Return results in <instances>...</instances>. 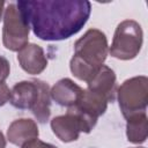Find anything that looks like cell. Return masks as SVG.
<instances>
[{
	"instance_id": "obj_6",
	"label": "cell",
	"mask_w": 148,
	"mask_h": 148,
	"mask_svg": "<svg viewBox=\"0 0 148 148\" xmlns=\"http://www.w3.org/2000/svg\"><path fill=\"white\" fill-rule=\"evenodd\" d=\"M96 126L91 120L77 111L74 106L68 108L66 114L57 116L51 120V130L62 142H73L79 139L81 132L90 133Z\"/></svg>"
},
{
	"instance_id": "obj_12",
	"label": "cell",
	"mask_w": 148,
	"mask_h": 148,
	"mask_svg": "<svg viewBox=\"0 0 148 148\" xmlns=\"http://www.w3.org/2000/svg\"><path fill=\"white\" fill-rule=\"evenodd\" d=\"M38 89V96L36 99L35 105L31 109L35 118L38 123L45 124L51 114V95H50V87L46 82L42 80H35Z\"/></svg>"
},
{
	"instance_id": "obj_19",
	"label": "cell",
	"mask_w": 148,
	"mask_h": 148,
	"mask_svg": "<svg viewBox=\"0 0 148 148\" xmlns=\"http://www.w3.org/2000/svg\"><path fill=\"white\" fill-rule=\"evenodd\" d=\"M133 148H143V147H133Z\"/></svg>"
},
{
	"instance_id": "obj_16",
	"label": "cell",
	"mask_w": 148,
	"mask_h": 148,
	"mask_svg": "<svg viewBox=\"0 0 148 148\" xmlns=\"http://www.w3.org/2000/svg\"><path fill=\"white\" fill-rule=\"evenodd\" d=\"M10 98V90L8 88V86L2 82L0 83V106L5 105L7 102H9Z\"/></svg>"
},
{
	"instance_id": "obj_1",
	"label": "cell",
	"mask_w": 148,
	"mask_h": 148,
	"mask_svg": "<svg viewBox=\"0 0 148 148\" xmlns=\"http://www.w3.org/2000/svg\"><path fill=\"white\" fill-rule=\"evenodd\" d=\"M16 6L42 40L72 37L83 28L91 12V3L86 0H25Z\"/></svg>"
},
{
	"instance_id": "obj_10",
	"label": "cell",
	"mask_w": 148,
	"mask_h": 148,
	"mask_svg": "<svg viewBox=\"0 0 148 148\" xmlns=\"http://www.w3.org/2000/svg\"><path fill=\"white\" fill-rule=\"evenodd\" d=\"M39 131L35 120L29 118H21L14 120L7 130V140L18 147H22L24 143L38 139Z\"/></svg>"
},
{
	"instance_id": "obj_3",
	"label": "cell",
	"mask_w": 148,
	"mask_h": 148,
	"mask_svg": "<svg viewBox=\"0 0 148 148\" xmlns=\"http://www.w3.org/2000/svg\"><path fill=\"white\" fill-rule=\"evenodd\" d=\"M142 40L143 32L141 25L134 20H125L116 28L109 53L119 60L134 59L141 50Z\"/></svg>"
},
{
	"instance_id": "obj_15",
	"label": "cell",
	"mask_w": 148,
	"mask_h": 148,
	"mask_svg": "<svg viewBox=\"0 0 148 148\" xmlns=\"http://www.w3.org/2000/svg\"><path fill=\"white\" fill-rule=\"evenodd\" d=\"M22 148H58L51 143H47V142H44L42 140H38V139H34L27 143H24L22 146Z\"/></svg>"
},
{
	"instance_id": "obj_18",
	"label": "cell",
	"mask_w": 148,
	"mask_h": 148,
	"mask_svg": "<svg viewBox=\"0 0 148 148\" xmlns=\"http://www.w3.org/2000/svg\"><path fill=\"white\" fill-rule=\"evenodd\" d=\"M5 1H0V20H1V17H2V13L5 12Z\"/></svg>"
},
{
	"instance_id": "obj_5",
	"label": "cell",
	"mask_w": 148,
	"mask_h": 148,
	"mask_svg": "<svg viewBox=\"0 0 148 148\" xmlns=\"http://www.w3.org/2000/svg\"><path fill=\"white\" fill-rule=\"evenodd\" d=\"M30 25L16 3H9L3 12L2 43L9 51H20L29 42Z\"/></svg>"
},
{
	"instance_id": "obj_17",
	"label": "cell",
	"mask_w": 148,
	"mask_h": 148,
	"mask_svg": "<svg viewBox=\"0 0 148 148\" xmlns=\"http://www.w3.org/2000/svg\"><path fill=\"white\" fill-rule=\"evenodd\" d=\"M0 148H6V139L0 131Z\"/></svg>"
},
{
	"instance_id": "obj_14",
	"label": "cell",
	"mask_w": 148,
	"mask_h": 148,
	"mask_svg": "<svg viewBox=\"0 0 148 148\" xmlns=\"http://www.w3.org/2000/svg\"><path fill=\"white\" fill-rule=\"evenodd\" d=\"M9 73H10L9 61L3 56H0V83L6 81V79L9 76Z\"/></svg>"
},
{
	"instance_id": "obj_11",
	"label": "cell",
	"mask_w": 148,
	"mask_h": 148,
	"mask_svg": "<svg viewBox=\"0 0 148 148\" xmlns=\"http://www.w3.org/2000/svg\"><path fill=\"white\" fill-rule=\"evenodd\" d=\"M38 89L35 80L17 82L10 90V104L21 110H31L36 103Z\"/></svg>"
},
{
	"instance_id": "obj_4",
	"label": "cell",
	"mask_w": 148,
	"mask_h": 148,
	"mask_svg": "<svg viewBox=\"0 0 148 148\" xmlns=\"http://www.w3.org/2000/svg\"><path fill=\"white\" fill-rule=\"evenodd\" d=\"M117 98L125 119L146 112L148 103V77L140 75L125 80L117 89Z\"/></svg>"
},
{
	"instance_id": "obj_13",
	"label": "cell",
	"mask_w": 148,
	"mask_h": 148,
	"mask_svg": "<svg viewBox=\"0 0 148 148\" xmlns=\"http://www.w3.org/2000/svg\"><path fill=\"white\" fill-rule=\"evenodd\" d=\"M148 135L147 113H138L126 118V136L132 143H143Z\"/></svg>"
},
{
	"instance_id": "obj_9",
	"label": "cell",
	"mask_w": 148,
	"mask_h": 148,
	"mask_svg": "<svg viewBox=\"0 0 148 148\" xmlns=\"http://www.w3.org/2000/svg\"><path fill=\"white\" fill-rule=\"evenodd\" d=\"M82 92L83 89L68 77L60 79L50 89L51 99H53L60 106L66 108L74 106L79 102Z\"/></svg>"
},
{
	"instance_id": "obj_8",
	"label": "cell",
	"mask_w": 148,
	"mask_h": 148,
	"mask_svg": "<svg viewBox=\"0 0 148 148\" xmlns=\"http://www.w3.org/2000/svg\"><path fill=\"white\" fill-rule=\"evenodd\" d=\"M87 89L105 97L109 103H112L116 99L118 89L117 77L113 69H111L110 67L103 65L99 71L95 74V76L89 82H87Z\"/></svg>"
},
{
	"instance_id": "obj_2",
	"label": "cell",
	"mask_w": 148,
	"mask_h": 148,
	"mask_svg": "<svg viewBox=\"0 0 148 148\" xmlns=\"http://www.w3.org/2000/svg\"><path fill=\"white\" fill-rule=\"evenodd\" d=\"M109 53L106 36L98 29H89L74 43V54L69 61L72 74L89 82L103 66Z\"/></svg>"
},
{
	"instance_id": "obj_7",
	"label": "cell",
	"mask_w": 148,
	"mask_h": 148,
	"mask_svg": "<svg viewBox=\"0 0 148 148\" xmlns=\"http://www.w3.org/2000/svg\"><path fill=\"white\" fill-rule=\"evenodd\" d=\"M17 61L21 68L28 74H40L47 66V59L43 47L37 44H27L17 52Z\"/></svg>"
}]
</instances>
